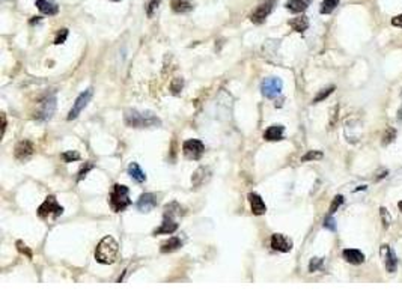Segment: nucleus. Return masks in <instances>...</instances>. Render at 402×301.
I'll use <instances>...</instances> for the list:
<instances>
[{"label":"nucleus","mask_w":402,"mask_h":301,"mask_svg":"<svg viewBox=\"0 0 402 301\" xmlns=\"http://www.w3.org/2000/svg\"><path fill=\"white\" fill-rule=\"evenodd\" d=\"M124 121L131 128H149V127L162 125V121L152 112L127 110L124 115Z\"/></svg>","instance_id":"f257e3e1"},{"label":"nucleus","mask_w":402,"mask_h":301,"mask_svg":"<svg viewBox=\"0 0 402 301\" xmlns=\"http://www.w3.org/2000/svg\"><path fill=\"white\" fill-rule=\"evenodd\" d=\"M118 253H119V245H118V242H116L112 236H104L100 242H98L97 249H95V259H97V262H100V264L110 265V264L116 262Z\"/></svg>","instance_id":"f03ea898"},{"label":"nucleus","mask_w":402,"mask_h":301,"mask_svg":"<svg viewBox=\"0 0 402 301\" xmlns=\"http://www.w3.org/2000/svg\"><path fill=\"white\" fill-rule=\"evenodd\" d=\"M109 203L115 212H122L127 206H130L131 199L128 198V187L122 184H115L109 196Z\"/></svg>","instance_id":"7ed1b4c3"},{"label":"nucleus","mask_w":402,"mask_h":301,"mask_svg":"<svg viewBox=\"0 0 402 301\" xmlns=\"http://www.w3.org/2000/svg\"><path fill=\"white\" fill-rule=\"evenodd\" d=\"M64 208L58 203L55 196H48L45 201L42 202L38 208V215L41 218H48V217H59L62 215Z\"/></svg>","instance_id":"20e7f679"},{"label":"nucleus","mask_w":402,"mask_h":301,"mask_svg":"<svg viewBox=\"0 0 402 301\" xmlns=\"http://www.w3.org/2000/svg\"><path fill=\"white\" fill-rule=\"evenodd\" d=\"M282 88H283V83L280 78L277 77H268L265 78L262 83H261V92L265 98H276L280 95L282 92Z\"/></svg>","instance_id":"39448f33"},{"label":"nucleus","mask_w":402,"mask_h":301,"mask_svg":"<svg viewBox=\"0 0 402 301\" xmlns=\"http://www.w3.org/2000/svg\"><path fill=\"white\" fill-rule=\"evenodd\" d=\"M182 152L189 160H199L205 152V145L198 139L185 140L182 145Z\"/></svg>","instance_id":"423d86ee"},{"label":"nucleus","mask_w":402,"mask_h":301,"mask_svg":"<svg viewBox=\"0 0 402 301\" xmlns=\"http://www.w3.org/2000/svg\"><path fill=\"white\" fill-rule=\"evenodd\" d=\"M92 95H94V89H88V91H85V92H82L78 97H77V100H75V102L72 104V108L69 110V113H68V121H72V119H75L83 110H85V107L89 104V101H91V98H92Z\"/></svg>","instance_id":"0eeeda50"},{"label":"nucleus","mask_w":402,"mask_h":301,"mask_svg":"<svg viewBox=\"0 0 402 301\" xmlns=\"http://www.w3.org/2000/svg\"><path fill=\"white\" fill-rule=\"evenodd\" d=\"M274 5H276V0H267V2H264V3H261V5L252 12L250 21L255 23V24H262V23L267 20L268 15L271 14Z\"/></svg>","instance_id":"6e6552de"},{"label":"nucleus","mask_w":402,"mask_h":301,"mask_svg":"<svg viewBox=\"0 0 402 301\" xmlns=\"http://www.w3.org/2000/svg\"><path fill=\"white\" fill-rule=\"evenodd\" d=\"M55 108H56V98L51 95V97H45L44 100L41 101V107L36 113V118L41 119V121H47L53 116L55 113Z\"/></svg>","instance_id":"1a4fd4ad"},{"label":"nucleus","mask_w":402,"mask_h":301,"mask_svg":"<svg viewBox=\"0 0 402 301\" xmlns=\"http://www.w3.org/2000/svg\"><path fill=\"white\" fill-rule=\"evenodd\" d=\"M271 247L276 252H282V253H288L292 249V241L282 234H274L271 236Z\"/></svg>","instance_id":"9d476101"},{"label":"nucleus","mask_w":402,"mask_h":301,"mask_svg":"<svg viewBox=\"0 0 402 301\" xmlns=\"http://www.w3.org/2000/svg\"><path fill=\"white\" fill-rule=\"evenodd\" d=\"M157 203H158V199H157V196L154 193H143L139 198L136 206H137V209L140 212H149V211H152L157 206Z\"/></svg>","instance_id":"9b49d317"},{"label":"nucleus","mask_w":402,"mask_h":301,"mask_svg":"<svg viewBox=\"0 0 402 301\" xmlns=\"http://www.w3.org/2000/svg\"><path fill=\"white\" fill-rule=\"evenodd\" d=\"M176 231H178V223L173 220V215L165 214V220H163L162 226H160L158 229L154 231V235H162V234L172 235L173 232H176Z\"/></svg>","instance_id":"f8f14e48"},{"label":"nucleus","mask_w":402,"mask_h":301,"mask_svg":"<svg viewBox=\"0 0 402 301\" xmlns=\"http://www.w3.org/2000/svg\"><path fill=\"white\" fill-rule=\"evenodd\" d=\"M34 154V145L29 142V140H24V142H20L17 146H15V158L17 160H28L31 155Z\"/></svg>","instance_id":"ddd939ff"},{"label":"nucleus","mask_w":402,"mask_h":301,"mask_svg":"<svg viewBox=\"0 0 402 301\" xmlns=\"http://www.w3.org/2000/svg\"><path fill=\"white\" fill-rule=\"evenodd\" d=\"M342 256L348 264H353V265H359L365 262V255L357 249H345Z\"/></svg>","instance_id":"4468645a"},{"label":"nucleus","mask_w":402,"mask_h":301,"mask_svg":"<svg viewBox=\"0 0 402 301\" xmlns=\"http://www.w3.org/2000/svg\"><path fill=\"white\" fill-rule=\"evenodd\" d=\"M249 202H250V208H252V212L255 215H262L265 214L267 211V206H265V202L262 201V198L256 193H250L249 195Z\"/></svg>","instance_id":"2eb2a0df"},{"label":"nucleus","mask_w":402,"mask_h":301,"mask_svg":"<svg viewBox=\"0 0 402 301\" xmlns=\"http://www.w3.org/2000/svg\"><path fill=\"white\" fill-rule=\"evenodd\" d=\"M381 253L386 255V269H387L389 272H395L396 268H398V259H396L393 250H392L389 245H383Z\"/></svg>","instance_id":"dca6fc26"},{"label":"nucleus","mask_w":402,"mask_h":301,"mask_svg":"<svg viewBox=\"0 0 402 301\" xmlns=\"http://www.w3.org/2000/svg\"><path fill=\"white\" fill-rule=\"evenodd\" d=\"M35 6L45 15H56L59 12V6L50 0H35Z\"/></svg>","instance_id":"f3484780"},{"label":"nucleus","mask_w":402,"mask_h":301,"mask_svg":"<svg viewBox=\"0 0 402 301\" xmlns=\"http://www.w3.org/2000/svg\"><path fill=\"white\" fill-rule=\"evenodd\" d=\"M283 125H271L268 127L267 131L264 133V139L268 142H277V140H282L283 139Z\"/></svg>","instance_id":"a211bd4d"},{"label":"nucleus","mask_w":402,"mask_h":301,"mask_svg":"<svg viewBox=\"0 0 402 301\" xmlns=\"http://www.w3.org/2000/svg\"><path fill=\"white\" fill-rule=\"evenodd\" d=\"M170 6L173 9V12L176 14H187L190 11H193V3L190 0H172Z\"/></svg>","instance_id":"6ab92c4d"},{"label":"nucleus","mask_w":402,"mask_h":301,"mask_svg":"<svg viewBox=\"0 0 402 301\" xmlns=\"http://www.w3.org/2000/svg\"><path fill=\"white\" fill-rule=\"evenodd\" d=\"M291 12L294 14H300V12H304L309 6V0H288L286 5H285Z\"/></svg>","instance_id":"aec40b11"},{"label":"nucleus","mask_w":402,"mask_h":301,"mask_svg":"<svg viewBox=\"0 0 402 301\" xmlns=\"http://www.w3.org/2000/svg\"><path fill=\"white\" fill-rule=\"evenodd\" d=\"M128 175L131 176V179H134L136 182H145V181H146L145 172L142 170V168H140L137 163H131V165L128 166Z\"/></svg>","instance_id":"412c9836"},{"label":"nucleus","mask_w":402,"mask_h":301,"mask_svg":"<svg viewBox=\"0 0 402 301\" xmlns=\"http://www.w3.org/2000/svg\"><path fill=\"white\" fill-rule=\"evenodd\" d=\"M179 247H182V241H181V238H178V236H172V238H169V241H166V242L162 245V253H172V252L178 250Z\"/></svg>","instance_id":"4be33fe9"},{"label":"nucleus","mask_w":402,"mask_h":301,"mask_svg":"<svg viewBox=\"0 0 402 301\" xmlns=\"http://www.w3.org/2000/svg\"><path fill=\"white\" fill-rule=\"evenodd\" d=\"M289 26H291L296 32L303 34V32L309 28V20H307V17H297V18L289 20Z\"/></svg>","instance_id":"5701e85b"},{"label":"nucleus","mask_w":402,"mask_h":301,"mask_svg":"<svg viewBox=\"0 0 402 301\" xmlns=\"http://www.w3.org/2000/svg\"><path fill=\"white\" fill-rule=\"evenodd\" d=\"M339 5V0H323L321 3V14H332Z\"/></svg>","instance_id":"b1692460"},{"label":"nucleus","mask_w":402,"mask_h":301,"mask_svg":"<svg viewBox=\"0 0 402 301\" xmlns=\"http://www.w3.org/2000/svg\"><path fill=\"white\" fill-rule=\"evenodd\" d=\"M205 173H208V169L206 168L198 169V170L195 172V175H193L192 181H193V184H195L196 187H199V185H202V184L205 182V178H203V175H205Z\"/></svg>","instance_id":"393cba45"},{"label":"nucleus","mask_w":402,"mask_h":301,"mask_svg":"<svg viewBox=\"0 0 402 301\" xmlns=\"http://www.w3.org/2000/svg\"><path fill=\"white\" fill-rule=\"evenodd\" d=\"M182 88H184V80L182 78H173L172 80V83H170V91H172V94H179L181 91H182Z\"/></svg>","instance_id":"a878e982"},{"label":"nucleus","mask_w":402,"mask_h":301,"mask_svg":"<svg viewBox=\"0 0 402 301\" xmlns=\"http://www.w3.org/2000/svg\"><path fill=\"white\" fill-rule=\"evenodd\" d=\"M333 91H335V86H330V88H327V89H323V91H321V92H319V94H318V95L313 98V101H312V102H313V104H316V102H319V101L326 100L329 95H332V94H333Z\"/></svg>","instance_id":"bb28decb"},{"label":"nucleus","mask_w":402,"mask_h":301,"mask_svg":"<svg viewBox=\"0 0 402 301\" xmlns=\"http://www.w3.org/2000/svg\"><path fill=\"white\" fill-rule=\"evenodd\" d=\"M323 158V152L321 151H309L306 155H303L302 161L306 163V161H312V160H321Z\"/></svg>","instance_id":"cd10ccee"},{"label":"nucleus","mask_w":402,"mask_h":301,"mask_svg":"<svg viewBox=\"0 0 402 301\" xmlns=\"http://www.w3.org/2000/svg\"><path fill=\"white\" fill-rule=\"evenodd\" d=\"M62 158H64L65 163H72V161L80 160V154L77 151H67V152L62 154Z\"/></svg>","instance_id":"c85d7f7f"},{"label":"nucleus","mask_w":402,"mask_h":301,"mask_svg":"<svg viewBox=\"0 0 402 301\" xmlns=\"http://www.w3.org/2000/svg\"><path fill=\"white\" fill-rule=\"evenodd\" d=\"M323 264H324V259L323 258H313L309 264V271L313 272V271H318L323 268Z\"/></svg>","instance_id":"c756f323"},{"label":"nucleus","mask_w":402,"mask_h":301,"mask_svg":"<svg viewBox=\"0 0 402 301\" xmlns=\"http://www.w3.org/2000/svg\"><path fill=\"white\" fill-rule=\"evenodd\" d=\"M395 137H396V131H395L393 128L386 130V133L383 135V145H389V143H392V142L395 140Z\"/></svg>","instance_id":"7c9ffc66"},{"label":"nucleus","mask_w":402,"mask_h":301,"mask_svg":"<svg viewBox=\"0 0 402 301\" xmlns=\"http://www.w3.org/2000/svg\"><path fill=\"white\" fill-rule=\"evenodd\" d=\"M160 3H162V0H149V2H148V6H146V14H148V17H152V15H154V11L160 6Z\"/></svg>","instance_id":"2f4dec72"},{"label":"nucleus","mask_w":402,"mask_h":301,"mask_svg":"<svg viewBox=\"0 0 402 301\" xmlns=\"http://www.w3.org/2000/svg\"><path fill=\"white\" fill-rule=\"evenodd\" d=\"M343 203V196H336L335 199H333V202H332V205H330V211H329V215H333L336 211H337V208L340 206Z\"/></svg>","instance_id":"473e14b6"},{"label":"nucleus","mask_w":402,"mask_h":301,"mask_svg":"<svg viewBox=\"0 0 402 301\" xmlns=\"http://www.w3.org/2000/svg\"><path fill=\"white\" fill-rule=\"evenodd\" d=\"M17 249H18V252L24 253L28 258H32V252L29 250V247H28L23 241H17Z\"/></svg>","instance_id":"72a5a7b5"},{"label":"nucleus","mask_w":402,"mask_h":301,"mask_svg":"<svg viewBox=\"0 0 402 301\" xmlns=\"http://www.w3.org/2000/svg\"><path fill=\"white\" fill-rule=\"evenodd\" d=\"M68 38V29H62L61 32H59V35L56 36V39H55V44L56 45H59V44H64L65 41H67Z\"/></svg>","instance_id":"f704fd0d"},{"label":"nucleus","mask_w":402,"mask_h":301,"mask_svg":"<svg viewBox=\"0 0 402 301\" xmlns=\"http://www.w3.org/2000/svg\"><path fill=\"white\" fill-rule=\"evenodd\" d=\"M324 228H327V229H330V231H336V223L332 215H329V217L326 218V222H324Z\"/></svg>","instance_id":"c9c22d12"},{"label":"nucleus","mask_w":402,"mask_h":301,"mask_svg":"<svg viewBox=\"0 0 402 301\" xmlns=\"http://www.w3.org/2000/svg\"><path fill=\"white\" fill-rule=\"evenodd\" d=\"M380 212H381V217H383V223H384V226L387 228V226L390 225V215H387V209H386V208H381Z\"/></svg>","instance_id":"e433bc0d"},{"label":"nucleus","mask_w":402,"mask_h":301,"mask_svg":"<svg viewBox=\"0 0 402 301\" xmlns=\"http://www.w3.org/2000/svg\"><path fill=\"white\" fill-rule=\"evenodd\" d=\"M92 168H94V166H92L91 163H88V165H86V168H83L82 170H80V172H78V178H77V181H82V179H83V176H85V175H86V173H88V172H89V170H91Z\"/></svg>","instance_id":"4c0bfd02"},{"label":"nucleus","mask_w":402,"mask_h":301,"mask_svg":"<svg viewBox=\"0 0 402 301\" xmlns=\"http://www.w3.org/2000/svg\"><path fill=\"white\" fill-rule=\"evenodd\" d=\"M392 24H393L395 28H402V14L392 18Z\"/></svg>","instance_id":"58836bf2"},{"label":"nucleus","mask_w":402,"mask_h":301,"mask_svg":"<svg viewBox=\"0 0 402 301\" xmlns=\"http://www.w3.org/2000/svg\"><path fill=\"white\" fill-rule=\"evenodd\" d=\"M2 124H3V127H2V131L5 133V130H6V118H5V113H2Z\"/></svg>","instance_id":"ea45409f"},{"label":"nucleus","mask_w":402,"mask_h":301,"mask_svg":"<svg viewBox=\"0 0 402 301\" xmlns=\"http://www.w3.org/2000/svg\"><path fill=\"white\" fill-rule=\"evenodd\" d=\"M398 119H399V121H402V108H401V110H399V115H398Z\"/></svg>","instance_id":"a19ab883"},{"label":"nucleus","mask_w":402,"mask_h":301,"mask_svg":"<svg viewBox=\"0 0 402 301\" xmlns=\"http://www.w3.org/2000/svg\"><path fill=\"white\" fill-rule=\"evenodd\" d=\"M398 208H399V211H401V212H402V201L399 202V203H398Z\"/></svg>","instance_id":"79ce46f5"},{"label":"nucleus","mask_w":402,"mask_h":301,"mask_svg":"<svg viewBox=\"0 0 402 301\" xmlns=\"http://www.w3.org/2000/svg\"><path fill=\"white\" fill-rule=\"evenodd\" d=\"M112 2H121V0H112Z\"/></svg>","instance_id":"37998d69"}]
</instances>
